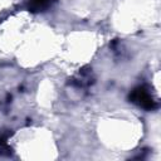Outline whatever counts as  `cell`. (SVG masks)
I'll use <instances>...</instances> for the list:
<instances>
[{"label":"cell","instance_id":"6da1fadb","mask_svg":"<svg viewBox=\"0 0 161 161\" xmlns=\"http://www.w3.org/2000/svg\"><path fill=\"white\" fill-rule=\"evenodd\" d=\"M131 101L136 104H138L140 107L142 108H146V109H152L156 107V102L152 99L151 94L148 93L147 89H145L143 87H138V88H135L130 96Z\"/></svg>","mask_w":161,"mask_h":161},{"label":"cell","instance_id":"7a4b0ae2","mask_svg":"<svg viewBox=\"0 0 161 161\" xmlns=\"http://www.w3.org/2000/svg\"><path fill=\"white\" fill-rule=\"evenodd\" d=\"M52 0H29V9L33 11H42L50 5Z\"/></svg>","mask_w":161,"mask_h":161}]
</instances>
